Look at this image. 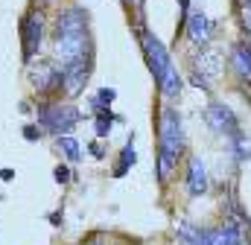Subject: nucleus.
Masks as SVG:
<instances>
[{
    "mask_svg": "<svg viewBox=\"0 0 251 245\" xmlns=\"http://www.w3.org/2000/svg\"><path fill=\"white\" fill-rule=\"evenodd\" d=\"M222 67H225V61H222V53H219V50L201 47V53L196 56V73H199L204 82L219 79V76H222Z\"/></svg>",
    "mask_w": 251,
    "mask_h": 245,
    "instance_id": "obj_11",
    "label": "nucleus"
},
{
    "mask_svg": "<svg viewBox=\"0 0 251 245\" xmlns=\"http://www.w3.org/2000/svg\"><path fill=\"white\" fill-rule=\"evenodd\" d=\"M137 35H140L137 41H140L143 59L149 64V73H152V79H155L161 97H164V99H178L181 91H184V79H181L178 67L173 64L170 50L164 47V41H161L155 32H149V29H143V26L137 29Z\"/></svg>",
    "mask_w": 251,
    "mask_h": 245,
    "instance_id": "obj_2",
    "label": "nucleus"
},
{
    "mask_svg": "<svg viewBox=\"0 0 251 245\" xmlns=\"http://www.w3.org/2000/svg\"><path fill=\"white\" fill-rule=\"evenodd\" d=\"M184 32H187V38L196 44V47H207L210 44V38H213V32H216V24L204 15V12H187V21H184Z\"/></svg>",
    "mask_w": 251,
    "mask_h": 245,
    "instance_id": "obj_9",
    "label": "nucleus"
},
{
    "mask_svg": "<svg viewBox=\"0 0 251 245\" xmlns=\"http://www.w3.org/2000/svg\"><path fill=\"white\" fill-rule=\"evenodd\" d=\"M41 134H44V131H41V128H35V125H29V128H26V140H35V137H41Z\"/></svg>",
    "mask_w": 251,
    "mask_h": 245,
    "instance_id": "obj_20",
    "label": "nucleus"
},
{
    "mask_svg": "<svg viewBox=\"0 0 251 245\" xmlns=\"http://www.w3.org/2000/svg\"><path fill=\"white\" fill-rule=\"evenodd\" d=\"M184 152V122L178 108H164L158 131V181H167Z\"/></svg>",
    "mask_w": 251,
    "mask_h": 245,
    "instance_id": "obj_3",
    "label": "nucleus"
},
{
    "mask_svg": "<svg viewBox=\"0 0 251 245\" xmlns=\"http://www.w3.org/2000/svg\"><path fill=\"white\" fill-rule=\"evenodd\" d=\"M143 3H146V0H134V6H137V9H143Z\"/></svg>",
    "mask_w": 251,
    "mask_h": 245,
    "instance_id": "obj_22",
    "label": "nucleus"
},
{
    "mask_svg": "<svg viewBox=\"0 0 251 245\" xmlns=\"http://www.w3.org/2000/svg\"><path fill=\"white\" fill-rule=\"evenodd\" d=\"M91 152H94V158H102V146L100 143H91Z\"/></svg>",
    "mask_w": 251,
    "mask_h": 245,
    "instance_id": "obj_21",
    "label": "nucleus"
},
{
    "mask_svg": "<svg viewBox=\"0 0 251 245\" xmlns=\"http://www.w3.org/2000/svg\"><path fill=\"white\" fill-rule=\"evenodd\" d=\"M134 164H137V152H134V143L128 140V143L123 146V152H120V161H117V167H114V175H117V178H123Z\"/></svg>",
    "mask_w": 251,
    "mask_h": 245,
    "instance_id": "obj_16",
    "label": "nucleus"
},
{
    "mask_svg": "<svg viewBox=\"0 0 251 245\" xmlns=\"http://www.w3.org/2000/svg\"><path fill=\"white\" fill-rule=\"evenodd\" d=\"M56 146H59V152H62L70 164H76V161L82 158V146H79V140L70 137V134H59V137H56Z\"/></svg>",
    "mask_w": 251,
    "mask_h": 245,
    "instance_id": "obj_14",
    "label": "nucleus"
},
{
    "mask_svg": "<svg viewBox=\"0 0 251 245\" xmlns=\"http://www.w3.org/2000/svg\"><path fill=\"white\" fill-rule=\"evenodd\" d=\"M178 9H181V21H178V29H184V21H187V12H190V0H178Z\"/></svg>",
    "mask_w": 251,
    "mask_h": 245,
    "instance_id": "obj_18",
    "label": "nucleus"
},
{
    "mask_svg": "<svg viewBox=\"0 0 251 245\" xmlns=\"http://www.w3.org/2000/svg\"><path fill=\"white\" fill-rule=\"evenodd\" d=\"M26 79L32 85V91L44 99H53L56 94L64 91V76H62V64L50 59H32L26 64Z\"/></svg>",
    "mask_w": 251,
    "mask_h": 245,
    "instance_id": "obj_4",
    "label": "nucleus"
},
{
    "mask_svg": "<svg viewBox=\"0 0 251 245\" xmlns=\"http://www.w3.org/2000/svg\"><path fill=\"white\" fill-rule=\"evenodd\" d=\"M240 15H243L246 32H251V0H240Z\"/></svg>",
    "mask_w": 251,
    "mask_h": 245,
    "instance_id": "obj_17",
    "label": "nucleus"
},
{
    "mask_svg": "<svg viewBox=\"0 0 251 245\" xmlns=\"http://www.w3.org/2000/svg\"><path fill=\"white\" fill-rule=\"evenodd\" d=\"M228 140H231V146H234L237 161H243V164H246V161H251V137L243 131V128H240V131H234Z\"/></svg>",
    "mask_w": 251,
    "mask_h": 245,
    "instance_id": "obj_15",
    "label": "nucleus"
},
{
    "mask_svg": "<svg viewBox=\"0 0 251 245\" xmlns=\"http://www.w3.org/2000/svg\"><path fill=\"white\" fill-rule=\"evenodd\" d=\"M82 120V114L73 108V105H64V102H44L38 105V128L47 131V134H67L76 128V122Z\"/></svg>",
    "mask_w": 251,
    "mask_h": 245,
    "instance_id": "obj_5",
    "label": "nucleus"
},
{
    "mask_svg": "<svg viewBox=\"0 0 251 245\" xmlns=\"http://www.w3.org/2000/svg\"><path fill=\"white\" fill-rule=\"evenodd\" d=\"M53 53L59 64L76 61L94 53L91 44V18L82 6H67L56 15V32H53Z\"/></svg>",
    "mask_w": 251,
    "mask_h": 245,
    "instance_id": "obj_1",
    "label": "nucleus"
},
{
    "mask_svg": "<svg viewBox=\"0 0 251 245\" xmlns=\"http://www.w3.org/2000/svg\"><path fill=\"white\" fill-rule=\"evenodd\" d=\"M123 3H128V0H123Z\"/></svg>",
    "mask_w": 251,
    "mask_h": 245,
    "instance_id": "obj_23",
    "label": "nucleus"
},
{
    "mask_svg": "<svg viewBox=\"0 0 251 245\" xmlns=\"http://www.w3.org/2000/svg\"><path fill=\"white\" fill-rule=\"evenodd\" d=\"M204 245H243V225L228 219L216 228H204Z\"/></svg>",
    "mask_w": 251,
    "mask_h": 245,
    "instance_id": "obj_10",
    "label": "nucleus"
},
{
    "mask_svg": "<svg viewBox=\"0 0 251 245\" xmlns=\"http://www.w3.org/2000/svg\"><path fill=\"white\" fill-rule=\"evenodd\" d=\"M231 67L237 70V76L243 82H251V47L246 41H237L231 47Z\"/></svg>",
    "mask_w": 251,
    "mask_h": 245,
    "instance_id": "obj_13",
    "label": "nucleus"
},
{
    "mask_svg": "<svg viewBox=\"0 0 251 245\" xmlns=\"http://www.w3.org/2000/svg\"><path fill=\"white\" fill-rule=\"evenodd\" d=\"M91 70H94V53L91 56H82L76 61H67L62 64V76H64V94L67 97H79L85 82L91 79Z\"/></svg>",
    "mask_w": 251,
    "mask_h": 245,
    "instance_id": "obj_7",
    "label": "nucleus"
},
{
    "mask_svg": "<svg viewBox=\"0 0 251 245\" xmlns=\"http://www.w3.org/2000/svg\"><path fill=\"white\" fill-rule=\"evenodd\" d=\"M184 184H187L190 196H204V193H207V187H210V181H207V167H204V161H201L199 155H190L187 178H184Z\"/></svg>",
    "mask_w": 251,
    "mask_h": 245,
    "instance_id": "obj_12",
    "label": "nucleus"
},
{
    "mask_svg": "<svg viewBox=\"0 0 251 245\" xmlns=\"http://www.w3.org/2000/svg\"><path fill=\"white\" fill-rule=\"evenodd\" d=\"M56 181H59V184H67V181H70V172H67V167H59V170H56Z\"/></svg>",
    "mask_w": 251,
    "mask_h": 245,
    "instance_id": "obj_19",
    "label": "nucleus"
},
{
    "mask_svg": "<svg viewBox=\"0 0 251 245\" xmlns=\"http://www.w3.org/2000/svg\"><path fill=\"white\" fill-rule=\"evenodd\" d=\"M47 38V18L41 9H29L21 18V44H24V61L29 64L32 59H38L41 47Z\"/></svg>",
    "mask_w": 251,
    "mask_h": 245,
    "instance_id": "obj_6",
    "label": "nucleus"
},
{
    "mask_svg": "<svg viewBox=\"0 0 251 245\" xmlns=\"http://www.w3.org/2000/svg\"><path fill=\"white\" fill-rule=\"evenodd\" d=\"M204 122H207L216 134H225V137H231L234 131H240V117H237L234 108L225 105V102H210L207 111H204Z\"/></svg>",
    "mask_w": 251,
    "mask_h": 245,
    "instance_id": "obj_8",
    "label": "nucleus"
}]
</instances>
